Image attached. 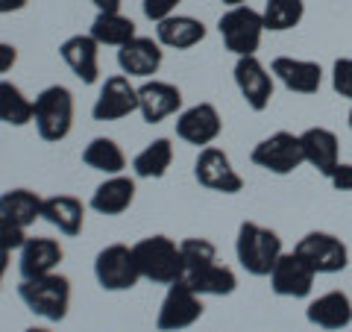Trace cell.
<instances>
[{
  "mask_svg": "<svg viewBox=\"0 0 352 332\" xmlns=\"http://www.w3.org/2000/svg\"><path fill=\"white\" fill-rule=\"evenodd\" d=\"M282 253L285 250H282L279 232L261 227L256 220H244V224L238 227L235 256L250 276H270V271L276 268Z\"/></svg>",
  "mask_w": 352,
  "mask_h": 332,
  "instance_id": "1",
  "label": "cell"
},
{
  "mask_svg": "<svg viewBox=\"0 0 352 332\" xmlns=\"http://www.w3.org/2000/svg\"><path fill=\"white\" fill-rule=\"evenodd\" d=\"M132 256L144 280L156 285H173L182 276V250L173 238L168 236H150L132 245Z\"/></svg>",
  "mask_w": 352,
  "mask_h": 332,
  "instance_id": "2",
  "label": "cell"
},
{
  "mask_svg": "<svg viewBox=\"0 0 352 332\" xmlns=\"http://www.w3.org/2000/svg\"><path fill=\"white\" fill-rule=\"evenodd\" d=\"M18 297L32 315L47 318V320H65L71 306V280L62 273L36 276V280H24L18 285Z\"/></svg>",
  "mask_w": 352,
  "mask_h": 332,
  "instance_id": "3",
  "label": "cell"
},
{
  "mask_svg": "<svg viewBox=\"0 0 352 332\" xmlns=\"http://www.w3.org/2000/svg\"><path fill=\"white\" fill-rule=\"evenodd\" d=\"M32 121L44 141H62L68 138L74 127V94L65 85H47L32 101Z\"/></svg>",
  "mask_w": 352,
  "mask_h": 332,
  "instance_id": "4",
  "label": "cell"
},
{
  "mask_svg": "<svg viewBox=\"0 0 352 332\" xmlns=\"http://www.w3.org/2000/svg\"><path fill=\"white\" fill-rule=\"evenodd\" d=\"M217 32L229 53H235V56H256L264 36V18L252 6H232L220 15Z\"/></svg>",
  "mask_w": 352,
  "mask_h": 332,
  "instance_id": "5",
  "label": "cell"
},
{
  "mask_svg": "<svg viewBox=\"0 0 352 332\" xmlns=\"http://www.w3.org/2000/svg\"><path fill=\"white\" fill-rule=\"evenodd\" d=\"M250 159H252V165H258L261 171L276 174V176H288V174H294L296 168H300V165H305L300 136L285 132V129L261 138L258 145L252 147Z\"/></svg>",
  "mask_w": 352,
  "mask_h": 332,
  "instance_id": "6",
  "label": "cell"
},
{
  "mask_svg": "<svg viewBox=\"0 0 352 332\" xmlns=\"http://www.w3.org/2000/svg\"><path fill=\"white\" fill-rule=\"evenodd\" d=\"M294 250L311 264L317 271V276L320 273H340V271H346V264H349V247L335 236V232H323V229L305 232V236L296 241Z\"/></svg>",
  "mask_w": 352,
  "mask_h": 332,
  "instance_id": "7",
  "label": "cell"
},
{
  "mask_svg": "<svg viewBox=\"0 0 352 332\" xmlns=\"http://www.w3.org/2000/svg\"><path fill=\"white\" fill-rule=\"evenodd\" d=\"M94 276L106 291H129L141 280V271L132 256V247L126 245H109L97 253L94 259Z\"/></svg>",
  "mask_w": 352,
  "mask_h": 332,
  "instance_id": "8",
  "label": "cell"
},
{
  "mask_svg": "<svg viewBox=\"0 0 352 332\" xmlns=\"http://www.w3.org/2000/svg\"><path fill=\"white\" fill-rule=\"evenodd\" d=\"M200 318H203L200 294L191 291L188 285H182V282L168 285V294H164L159 315H156V329L159 332H179V329L194 326Z\"/></svg>",
  "mask_w": 352,
  "mask_h": 332,
  "instance_id": "9",
  "label": "cell"
},
{
  "mask_svg": "<svg viewBox=\"0 0 352 332\" xmlns=\"http://www.w3.org/2000/svg\"><path fill=\"white\" fill-rule=\"evenodd\" d=\"M194 176L203 188L220 191V194H238L241 188H244L241 174L232 168V159L220 147H212V145L200 150V156L194 162Z\"/></svg>",
  "mask_w": 352,
  "mask_h": 332,
  "instance_id": "10",
  "label": "cell"
},
{
  "mask_svg": "<svg viewBox=\"0 0 352 332\" xmlns=\"http://www.w3.org/2000/svg\"><path fill=\"white\" fill-rule=\"evenodd\" d=\"M314 280L317 271L308 264L300 253H282L276 268L270 271V289L279 297H294V300H302L314 291Z\"/></svg>",
  "mask_w": 352,
  "mask_h": 332,
  "instance_id": "11",
  "label": "cell"
},
{
  "mask_svg": "<svg viewBox=\"0 0 352 332\" xmlns=\"http://www.w3.org/2000/svg\"><path fill=\"white\" fill-rule=\"evenodd\" d=\"M232 74H235V85H238L241 97L247 101V106L252 112H264L273 101V88H276L273 80H276V76L264 68L256 56H238Z\"/></svg>",
  "mask_w": 352,
  "mask_h": 332,
  "instance_id": "12",
  "label": "cell"
},
{
  "mask_svg": "<svg viewBox=\"0 0 352 332\" xmlns=\"http://www.w3.org/2000/svg\"><path fill=\"white\" fill-rule=\"evenodd\" d=\"M132 112H138V88H132L126 74L109 76L94 101L91 118L94 121H120Z\"/></svg>",
  "mask_w": 352,
  "mask_h": 332,
  "instance_id": "13",
  "label": "cell"
},
{
  "mask_svg": "<svg viewBox=\"0 0 352 332\" xmlns=\"http://www.w3.org/2000/svg\"><path fill=\"white\" fill-rule=\"evenodd\" d=\"M220 132H223V121H220V112L212 103H197L191 109H185V112H179V118H176V136L185 145L208 147Z\"/></svg>",
  "mask_w": 352,
  "mask_h": 332,
  "instance_id": "14",
  "label": "cell"
},
{
  "mask_svg": "<svg viewBox=\"0 0 352 332\" xmlns=\"http://www.w3.org/2000/svg\"><path fill=\"white\" fill-rule=\"evenodd\" d=\"M270 74L294 94H317L323 85V68L311 59L276 56L270 65Z\"/></svg>",
  "mask_w": 352,
  "mask_h": 332,
  "instance_id": "15",
  "label": "cell"
},
{
  "mask_svg": "<svg viewBox=\"0 0 352 332\" xmlns=\"http://www.w3.org/2000/svg\"><path fill=\"white\" fill-rule=\"evenodd\" d=\"M182 109V92L170 83L150 80L138 88V112L147 124H159V121L176 115Z\"/></svg>",
  "mask_w": 352,
  "mask_h": 332,
  "instance_id": "16",
  "label": "cell"
},
{
  "mask_svg": "<svg viewBox=\"0 0 352 332\" xmlns=\"http://www.w3.org/2000/svg\"><path fill=\"white\" fill-rule=\"evenodd\" d=\"M305 318L311 326H320L329 332L346 329L352 324V300L346 291H326L320 297H314L305 309Z\"/></svg>",
  "mask_w": 352,
  "mask_h": 332,
  "instance_id": "17",
  "label": "cell"
},
{
  "mask_svg": "<svg viewBox=\"0 0 352 332\" xmlns=\"http://www.w3.org/2000/svg\"><path fill=\"white\" fill-rule=\"evenodd\" d=\"M118 65L126 76L147 80V76H153L162 68V44L144 36L129 39L124 48H118Z\"/></svg>",
  "mask_w": 352,
  "mask_h": 332,
  "instance_id": "18",
  "label": "cell"
},
{
  "mask_svg": "<svg viewBox=\"0 0 352 332\" xmlns=\"http://www.w3.org/2000/svg\"><path fill=\"white\" fill-rule=\"evenodd\" d=\"M65 250L56 238H27V245L21 247V276L24 280H36V276H47V273H56V264L62 262Z\"/></svg>",
  "mask_w": 352,
  "mask_h": 332,
  "instance_id": "19",
  "label": "cell"
},
{
  "mask_svg": "<svg viewBox=\"0 0 352 332\" xmlns=\"http://www.w3.org/2000/svg\"><path fill=\"white\" fill-rule=\"evenodd\" d=\"M300 145H302V156L305 165L317 168L323 176L340 162V145L338 136L326 127H308L305 132H300Z\"/></svg>",
  "mask_w": 352,
  "mask_h": 332,
  "instance_id": "20",
  "label": "cell"
},
{
  "mask_svg": "<svg viewBox=\"0 0 352 332\" xmlns=\"http://www.w3.org/2000/svg\"><path fill=\"white\" fill-rule=\"evenodd\" d=\"M182 285H188L191 291H197L200 297H226L238 289V276L232 268L220 262H212L206 268H197V271H185L179 276Z\"/></svg>",
  "mask_w": 352,
  "mask_h": 332,
  "instance_id": "21",
  "label": "cell"
},
{
  "mask_svg": "<svg viewBox=\"0 0 352 332\" xmlns=\"http://www.w3.org/2000/svg\"><path fill=\"white\" fill-rule=\"evenodd\" d=\"M97 53H100V44L91 36H71L68 41H62V48H59V56L65 59V65H68L74 76H80L85 85H94L97 74H100Z\"/></svg>",
  "mask_w": 352,
  "mask_h": 332,
  "instance_id": "22",
  "label": "cell"
},
{
  "mask_svg": "<svg viewBox=\"0 0 352 332\" xmlns=\"http://www.w3.org/2000/svg\"><path fill=\"white\" fill-rule=\"evenodd\" d=\"M203 39H206V24L191 15H170L156 24V41L162 48L188 50V48H197Z\"/></svg>",
  "mask_w": 352,
  "mask_h": 332,
  "instance_id": "23",
  "label": "cell"
},
{
  "mask_svg": "<svg viewBox=\"0 0 352 332\" xmlns=\"http://www.w3.org/2000/svg\"><path fill=\"white\" fill-rule=\"evenodd\" d=\"M41 218L50 227H56L62 236H80L85 224V206L82 200H76L71 194H56V197H44Z\"/></svg>",
  "mask_w": 352,
  "mask_h": 332,
  "instance_id": "24",
  "label": "cell"
},
{
  "mask_svg": "<svg viewBox=\"0 0 352 332\" xmlns=\"http://www.w3.org/2000/svg\"><path fill=\"white\" fill-rule=\"evenodd\" d=\"M132 200H135V180H129L124 174H115L94 188L91 209L100 215H120L132 206Z\"/></svg>",
  "mask_w": 352,
  "mask_h": 332,
  "instance_id": "25",
  "label": "cell"
},
{
  "mask_svg": "<svg viewBox=\"0 0 352 332\" xmlns=\"http://www.w3.org/2000/svg\"><path fill=\"white\" fill-rule=\"evenodd\" d=\"M41 206H44V197L30 191V188H12V191L0 194V215L12 218L21 227L36 224L41 218Z\"/></svg>",
  "mask_w": 352,
  "mask_h": 332,
  "instance_id": "26",
  "label": "cell"
},
{
  "mask_svg": "<svg viewBox=\"0 0 352 332\" xmlns=\"http://www.w3.org/2000/svg\"><path fill=\"white\" fill-rule=\"evenodd\" d=\"M97 44H109V48H124L129 39H135V24L132 18L120 12H97L91 21V32H88Z\"/></svg>",
  "mask_w": 352,
  "mask_h": 332,
  "instance_id": "27",
  "label": "cell"
},
{
  "mask_svg": "<svg viewBox=\"0 0 352 332\" xmlns=\"http://www.w3.org/2000/svg\"><path fill=\"white\" fill-rule=\"evenodd\" d=\"M173 162V145L170 138H156L132 159V171L141 180H162Z\"/></svg>",
  "mask_w": 352,
  "mask_h": 332,
  "instance_id": "28",
  "label": "cell"
},
{
  "mask_svg": "<svg viewBox=\"0 0 352 332\" xmlns=\"http://www.w3.org/2000/svg\"><path fill=\"white\" fill-rule=\"evenodd\" d=\"M82 162L88 168L109 174V176H115L126 168V156H124V150H120V145L112 138H106V136L88 141L85 150H82Z\"/></svg>",
  "mask_w": 352,
  "mask_h": 332,
  "instance_id": "29",
  "label": "cell"
},
{
  "mask_svg": "<svg viewBox=\"0 0 352 332\" xmlns=\"http://www.w3.org/2000/svg\"><path fill=\"white\" fill-rule=\"evenodd\" d=\"M32 101L21 92L15 83L0 80V124H12V127H24L32 121Z\"/></svg>",
  "mask_w": 352,
  "mask_h": 332,
  "instance_id": "30",
  "label": "cell"
},
{
  "mask_svg": "<svg viewBox=\"0 0 352 332\" xmlns=\"http://www.w3.org/2000/svg\"><path fill=\"white\" fill-rule=\"evenodd\" d=\"M302 15H305L302 0H267V3H264V12H261L264 30H270V32L294 30L302 21Z\"/></svg>",
  "mask_w": 352,
  "mask_h": 332,
  "instance_id": "31",
  "label": "cell"
},
{
  "mask_svg": "<svg viewBox=\"0 0 352 332\" xmlns=\"http://www.w3.org/2000/svg\"><path fill=\"white\" fill-rule=\"evenodd\" d=\"M179 250H182V264H185L182 273L217 262V247L208 238H185V241H179Z\"/></svg>",
  "mask_w": 352,
  "mask_h": 332,
  "instance_id": "32",
  "label": "cell"
},
{
  "mask_svg": "<svg viewBox=\"0 0 352 332\" xmlns=\"http://www.w3.org/2000/svg\"><path fill=\"white\" fill-rule=\"evenodd\" d=\"M27 245V227L15 224L12 218L0 215V250L12 253V250H21Z\"/></svg>",
  "mask_w": 352,
  "mask_h": 332,
  "instance_id": "33",
  "label": "cell"
},
{
  "mask_svg": "<svg viewBox=\"0 0 352 332\" xmlns=\"http://www.w3.org/2000/svg\"><path fill=\"white\" fill-rule=\"evenodd\" d=\"M332 88L352 103V59L349 56L335 59V65H332Z\"/></svg>",
  "mask_w": 352,
  "mask_h": 332,
  "instance_id": "34",
  "label": "cell"
},
{
  "mask_svg": "<svg viewBox=\"0 0 352 332\" xmlns=\"http://www.w3.org/2000/svg\"><path fill=\"white\" fill-rule=\"evenodd\" d=\"M182 0H141V6H144V15L150 21H164V18H170L176 15V6H179Z\"/></svg>",
  "mask_w": 352,
  "mask_h": 332,
  "instance_id": "35",
  "label": "cell"
},
{
  "mask_svg": "<svg viewBox=\"0 0 352 332\" xmlns=\"http://www.w3.org/2000/svg\"><path fill=\"white\" fill-rule=\"evenodd\" d=\"M335 191H352V162H338L332 171L326 174Z\"/></svg>",
  "mask_w": 352,
  "mask_h": 332,
  "instance_id": "36",
  "label": "cell"
},
{
  "mask_svg": "<svg viewBox=\"0 0 352 332\" xmlns=\"http://www.w3.org/2000/svg\"><path fill=\"white\" fill-rule=\"evenodd\" d=\"M15 62H18V48H15V44L0 41V74L12 71V68H15Z\"/></svg>",
  "mask_w": 352,
  "mask_h": 332,
  "instance_id": "37",
  "label": "cell"
},
{
  "mask_svg": "<svg viewBox=\"0 0 352 332\" xmlns=\"http://www.w3.org/2000/svg\"><path fill=\"white\" fill-rule=\"evenodd\" d=\"M91 3L97 6V12H120L124 0H91Z\"/></svg>",
  "mask_w": 352,
  "mask_h": 332,
  "instance_id": "38",
  "label": "cell"
},
{
  "mask_svg": "<svg viewBox=\"0 0 352 332\" xmlns=\"http://www.w3.org/2000/svg\"><path fill=\"white\" fill-rule=\"evenodd\" d=\"M27 6V0H0V15H9V12H21Z\"/></svg>",
  "mask_w": 352,
  "mask_h": 332,
  "instance_id": "39",
  "label": "cell"
},
{
  "mask_svg": "<svg viewBox=\"0 0 352 332\" xmlns=\"http://www.w3.org/2000/svg\"><path fill=\"white\" fill-rule=\"evenodd\" d=\"M6 268H9V253H0V285H3V276H6Z\"/></svg>",
  "mask_w": 352,
  "mask_h": 332,
  "instance_id": "40",
  "label": "cell"
},
{
  "mask_svg": "<svg viewBox=\"0 0 352 332\" xmlns=\"http://www.w3.org/2000/svg\"><path fill=\"white\" fill-rule=\"evenodd\" d=\"M220 3H226L229 9H232V6H247L250 0H220Z\"/></svg>",
  "mask_w": 352,
  "mask_h": 332,
  "instance_id": "41",
  "label": "cell"
},
{
  "mask_svg": "<svg viewBox=\"0 0 352 332\" xmlns=\"http://www.w3.org/2000/svg\"><path fill=\"white\" fill-rule=\"evenodd\" d=\"M24 332H50V329H44V326H30V329H24Z\"/></svg>",
  "mask_w": 352,
  "mask_h": 332,
  "instance_id": "42",
  "label": "cell"
},
{
  "mask_svg": "<svg viewBox=\"0 0 352 332\" xmlns=\"http://www.w3.org/2000/svg\"><path fill=\"white\" fill-rule=\"evenodd\" d=\"M349 129H352V109H349Z\"/></svg>",
  "mask_w": 352,
  "mask_h": 332,
  "instance_id": "43",
  "label": "cell"
}]
</instances>
